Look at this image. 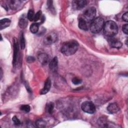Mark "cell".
<instances>
[{
  "label": "cell",
  "instance_id": "d6986e66",
  "mask_svg": "<svg viewBox=\"0 0 128 128\" xmlns=\"http://www.w3.org/2000/svg\"><path fill=\"white\" fill-rule=\"evenodd\" d=\"M30 32L33 34H36L39 30V24L38 23H34L30 25Z\"/></svg>",
  "mask_w": 128,
  "mask_h": 128
},
{
  "label": "cell",
  "instance_id": "5bb4252c",
  "mask_svg": "<svg viewBox=\"0 0 128 128\" xmlns=\"http://www.w3.org/2000/svg\"><path fill=\"white\" fill-rule=\"evenodd\" d=\"M109 43L110 46L114 48H119L122 46V43L118 40L116 38H110L109 40Z\"/></svg>",
  "mask_w": 128,
  "mask_h": 128
},
{
  "label": "cell",
  "instance_id": "8fae6325",
  "mask_svg": "<svg viewBox=\"0 0 128 128\" xmlns=\"http://www.w3.org/2000/svg\"><path fill=\"white\" fill-rule=\"evenodd\" d=\"M51 87V81L49 78H48L44 83V86L43 88L40 90V94H46L50 90Z\"/></svg>",
  "mask_w": 128,
  "mask_h": 128
},
{
  "label": "cell",
  "instance_id": "6da1fadb",
  "mask_svg": "<svg viewBox=\"0 0 128 128\" xmlns=\"http://www.w3.org/2000/svg\"><path fill=\"white\" fill-rule=\"evenodd\" d=\"M78 43L74 40H71L63 43L62 48V52L66 56H70L74 54L78 50Z\"/></svg>",
  "mask_w": 128,
  "mask_h": 128
},
{
  "label": "cell",
  "instance_id": "2e32d148",
  "mask_svg": "<svg viewBox=\"0 0 128 128\" xmlns=\"http://www.w3.org/2000/svg\"><path fill=\"white\" fill-rule=\"evenodd\" d=\"M8 2V6L12 10H16V9L18 7L20 6V4H21V1L20 0H10Z\"/></svg>",
  "mask_w": 128,
  "mask_h": 128
},
{
  "label": "cell",
  "instance_id": "7402d4cb",
  "mask_svg": "<svg viewBox=\"0 0 128 128\" xmlns=\"http://www.w3.org/2000/svg\"><path fill=\"white\" fill-rule=\"evenodd\" d=\"M54 108V104L52 102H48L46 106V110L48 113L51 114Z\"/></svg>",
  "mask_w": 128,
  "mask_h": 128
},
{
  "label": "cell",
  "instance_id": "ffe728a7",
  "mask_svg": "<svg viewBox=\"0 0 128 128\" xmlns=\"http://www.w3.org/2000/svg\"><path fill=\"white\" fill-rule=\"evenodd\" d=\"M46 122L42 119L40 120H38L36 121V126H37L38 128H43L46 127Z\"/></svg>",
  "mask_w": 128,
  "mask_h": 128
},
{
  "label": "cell",
  "instance_id": "5b68a950",
  "mask_svg": "<svg viewBox=\"0 0 128 128\" xmlns=\"http://www.w3.org/2000/svg\"><path fill=\"white\" fill-rule=\"evenodd\" d=\"M82 110L88 114H94L96 111L94 104L92 102L86 101L82 103L81 105Z\"/></svg>",
  "mask_w": 128,
  "mask_h": 128
},
{
  "label": "cell",
  "instance_id": "277c9868",
  "mask_svg": "<svg viewBox=\"0 0 128 128\" xmlns=\"http://www.w3.org/2000/svg\"><path fill=\"white\" fill-rule=\"evenodd\" d=\"M96 14V8L94 7H90L84 11L82 17L89 24L95 18Z\"/></svg>",
  "mask_w": 128,
  "mask_h": 128
},
{
  "label": "cell",
  "instance_id": "7a4b0ae2",
  "mask_svg": "<svg viewBox=\"0 0 128 128\" xmlns=\"http://www.w3.org/2000/svg\"><path fill=\"white\" fill-rule=\"evenodd\" d=\"M118 32V27L115 22L112 20L106 22L104 26V34L109 38L115 36Z\"/></svg>",
  "mask_w": 128,
  "mask_h": 128
},
{
  "label": "cell",
  "instance_id": "4316f807",
  "mask_svg": "<svg viewBox=\"0 0 128 128\" xmlns=\"http://www.w3.org/2000/svg\"><path fill=\"white\" fill-rule=\"evenodd\" d=\"M12 120L14 122V124L16 126H19L20 124V120L16 116H13V118H12Z\"/></svg>",
  "mask_w": 128,
  "mask_h": 128
},
{
  "label": "cell",
  "instance_id": "603a6c76",
  "mask_svg": "<svg viewBox=\"0 0 128 128\" xmlns=\"http://www.w3.org/2000/svg\"><path fill=\"white\" fill-rule=\"evenodd\" d=\"M34 11L32 10H28V14H27L28 18L30 21H32V20H34Z\"/></svg>",
  "mask_w": 128,
  "mask_h": 128
},
{
  "label": "cell",
  "instance_id": "8992f818",
  "mask_svg": "<svg viewBox=\"0 0 128 128\" xmlns=\"http://www.w3.org/2000/svg\"><path fill=\"white\" fill-rule=\"evenodd\" d=\"M58 40V35L54 32H50L46 34L44 38V43L46 45L52 44Z\"/></svg>",
  "mask_w": 128,
  "mask_h": 128
},
{
  "label": "cell",
  "instance_id": "4dcf8cb0",
  "mask_svg": "<svg viewBox=\"0 0 128 128\" xmlns=\"http://www.w3.org/2000/svg\"><path fill=\"white\" fill-rule=\"evenodd\" d=\"M122 20L126 22H128V12H125L122 16Z\"/></svg>",
  "mask_w": 128,
  "mask_h": 128
},
{
  "label": "cell",
  "instance_id": "44dd1931",
  "mask_svg": "<svg viewBox=\"0 0 128 128\" xmlns=\"http://www.w3.org/2000/svg\"><path fill=\"white\" fill-rule=\"evenodd\" d=\"M20 48L22 50H23L25 48V40L24 36V34L22 32H21L20 36Z\"/></svg>",
  "mask_w": 128,
  "mask_h": 128
},
{
  "label": "cell",
  "instance_id": "9a60e30c",
  "mask_svg": "<svg viewBox=\"0 0 128 128\" xmlns=\"http://www.w3.org/2000/svg\"><path fill=\"white\" fill-rule=\"evenodd\" d=\"M58 58L56 56H55L52 58V60L50 62L49 68L50 70L52 72H56L58 69Z\"/></svg>",
  "mask_w": 128,
  "mask_h": 128
},
{
  "label": "cell",
  "instance_id": "7c38bea8",
  "mask_svg": "<svg viewBox=\"0 0 128 128\" xmlns=\"http://www.w3.org/2000/svg\"><path fill=\"white\" fill-rule=\"evenodd\" d=\"M88 23L81 16L78 20L79 28L84 30H88Z\"/></svg>",
  "mask_w": 128,
  "mask_h": 128
},
{
  "label": "cell",
  "instance_id": "83f0119b",
  "mask_svg": "<svg viewBox=\"0 0 128 128\" xmlns=\"http://www.w3.org/2000/svg\"><path fill=\"white\" fill-rule=\"evenodd\" d=\"M122 30L124 33L126 34H128V24H127L123 25L122 27Z\"/></svg>",
  "mask_w": 128,
  "mask_h": 128
},
{
  "label": "cell",
  "instance_id": "cb8c5ba5",
  "mask_svg": "<svg viewBox=\"0 0 128 128\" xmlns=\"http://www.w3.org/2000/svg\"><path fill=\"white\" fill-rule=\"evenodd\" d=\"M20 110L26 112H28L30 111V106L28 104H24L21 106Z\"/></svg>",
  "mask_w": 128,
  "mask_h": 128
},
{
  "label": "cell",
  "instance_id": "9c48e42d",
  "mask_svg": "<svg viewBox=\"0 0 128 128\" xmlns=\"http://www.w3.org/2000/svg\"><path fill=\"white\" fill-rule=\"evenodd\" d=\"M87 2L85 0H74L72 2V4L75 10H80L84 8Z\"/></svg>",
  "mask_w": 128,
  "mask_h": 128
},
{
  "label": "cell",
  "instance_id": "e0dca14e",
  "mask_svg": "<svg viewBox=\"0 0 128 128\" xmlns=\"http://www.w3.org/2000/svg\"><path fill=\"white\" fill-rule=\"evenodd\" d=\"M10 24V20L8 18H4L0 20V30H2L4 28H5L8 27Z\"/></svg>",
  "mask_w": 128,
  "mask_h": 128
},
{
  "label": "cell",
  "instance_id": "30bf717a",
  "mask_svg": "<svg viewBox=\"0 0 128 128\" xmlns=\"http://www.w3.org/2000/svg\"><path fill=\"white\" fill-rule=\"evenodd\" d=\"M108 111L112 114L116 113L120 110L118 106L116 103H111L107 107Z\"/></svg>",
  "mask_w": 128,
  "mask_h": 128
},
{
  "label": "cell",
  "instance_id": "f1b7e54d",
  "mask_svg": "<svg viewBox=\"0 0 128 128\" xmlns=\"http://www.w3.org/2000/svg\"><path fill=\"white\" fill-rule=\"evenodd\" d=\"M47 6H48V8H49V9H50L51 10V11L52 12L53 10H52V9L54 10V7L52 6V1H51V0H48V1H47Z\"/></svg>",
  "mask_w": 128,
  "mask_h": 128
},
{
  "label": "cell",
  "instance_id": "f546056e",
  "mask_svg": "<svg viewBox=\"0 0 128 128\" xmlns=\"http://www.w3.org/2000/svg\"><path fill=\"white\" fill-rule=\"evenodd\" d=\"M35 60V58L34 56H28L26 58V61L28 62V63H32L33 62H34Z\"/></svg>",
  "mask_w": 128,
  "mask_h": 128
},
{
  "label": "cell",
  "instance_id": "d4e9b609",
  "mask_svg": "<svg viewBox=\"0 0 128 128\" xmlns=\"http://www.w3.org/2000/svg\"><path fill=\"white\" fill-rule=\"evenodd\" d=\"M42 15V12L40 10H38L35 14H34V20L35 22L38 21V20H40V16Z\"/></svg>",
  "mask_w": 128,
  "mask_h": 128
},
{
  "label": "cell",
  "instance_id": "52a82bcc",
  "mask_svg": "<svg viewBox=\"0 0 128 128\" xmlns=\"http://www.w3.org/2000/svg\"><path fill=\"white\" fill-rule=\"evenodd\" d=\"M13 48H14V54H13V60L12 64H15L17 62L18 58V50H19V46L18 40L16 38H14V42H13Z\"/></svg>",
  "mask_w": 128,
  "mask_h": 128
},
{
  "label": "cell",
  "instance_id": "ba28073f",
  "mask_svg": "<svg viewBox=\"0 0 128 128\" xmlns=\"http://www.w3.org/2000/svg\"><path fill=\"white\" fill-rule=\"evenodd\" d=\"M98 124L102 128L112 127V124L110 122L106 117H101L98 120Z\"/></svg>",
  "mask_w": 128,
  "mask_h": 128
},
{
  "label": "cell",
  "instance_id": "4fadbf2b",
  "mask_svg": "<svg viewBox=\"0 0 128 128\" xmlns=\"http://www.w3.org/2000/svg\"><path fill=\"white\" fill-rule=\"evenodd\" d=\"M38 61L42 64H46L48 62V55L45 53H40L38 56Z\"/></svg>",
  "mask_w": 128,
  "mask_h": 128
},
{
  "label": "cell",
  "instance_id": "484cf974",
  "mask_svg": "<svg viewBox=\"0 0 128 128\" xmlns=\"http://www.w3.org/2000/svg\"><path fill=\"white\" fill-rule=\"evenodd\" d=\"M82 80L81 79L78 78H74L72 79V82L74 84H80L82 82Z\"/></svg>",
  "mask_w": 128,
  "mask_h": 128
},
{
  "label": "cell",
  "instance_id": "1f68e13d",
  "mask_svg": "<svg viewBox=\"0 0 128 128\" xmlns=\"http://www.w3.org/2000/svg\"><path fill=\"white\" fill-rule=\"evenodd\" d=\"M0 74H0V79L2 78V68H0Z\"/></svg>",
  "mask_w": 128,
  "mask_h": 128
},
{
  "label": "cell",
  "instance_id": "ac0fdd59",
  "mask_svg": "<svg viewBox=\"0 0 128 128\" xmlns=\"http://www.w3.org/2000/svg\"><path fill=\"white\" fill-rule=\"evenodd\" d=\"M28 24V21L25 18L22 17L18 22V26L22 28H24L26 27Z\"/></svg>",
  "mask_w": 128,
  "mask_h": 128
},
{
  "label": "cell",
  "instance_id": "3957f363",
  "mask_svg": "<svg viewBox=\"0 0 128 128\" xmlns=\"http://www.w3.org/2000/svg\"><path fill=\"white\" fill-rule=\"evenodd\" d=\"M104 20L100 17H98L95 18L91 22L90 26V30L92 33H98L104 28Z\"/></svg>",
  "mask_w": 128,
  "mask_h": 128
}]
</instances>
